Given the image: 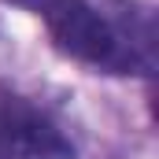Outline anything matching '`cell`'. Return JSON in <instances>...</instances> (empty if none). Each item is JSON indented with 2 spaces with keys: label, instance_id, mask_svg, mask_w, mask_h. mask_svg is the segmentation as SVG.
I'll use <instances>...</instances> for the list:
<instances>
[{
  "label": "cell",
  "instance_id": "1",
  "mask_svg": "<svg viewBox=\"0 0 159 159\" xmlns=\"http://www.w3.org/2000/svg\"><path fill=\"white\" fill-rule=\"evenodd\" d=\"M56 48L104 74H156V15L137 0H44Z\"/></svg>",
  "mask_w": 159,
  "mask_h": 159
},
{
  "label": "cell",
  "instance_id": "2",
  "mask_svg": "<svg viewBox=\"0 0 159 159\" xmlns=\"http://www.w3.org/2000/svg\"><path fill=\"white\" fill-rule=\"evenodd\" d=\"M0 159H74V144L22 96H0Z\"/></svg>",
  "mask_w": 159,
  "mask_h": 159
},
{
  "label": "cell",
  "instance_id": "3",
  "mask_svg": "<svg viewBox=\"0 0 159 159\" xmlns=\"http://www.w3.org/2000/svg\"><path fill=\"white\" fill-rule=\"evenodd\" d=\"M7 4H19V7H30V11H41L44 0H7Z\"/></svg>",
  "mask_w": 159,
  "mask_h": 159
}]
</instances>
